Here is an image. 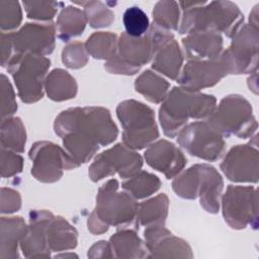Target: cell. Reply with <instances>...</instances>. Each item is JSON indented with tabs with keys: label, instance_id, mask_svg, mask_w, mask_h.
Segmentation results:
<instances>
[{
	"label": "cell",
	"instance_id": "6da1fadb",
	"mask_svg": "<svg viewBox=\"0 0 259 259\" xmlns=\"http://www.w3.org/2000/svg\"><path fill=\"white\" fill-rule=\"evenodd\" d=\"M54 130L78 166L91 160L100 146L111 144L118 135L109 110L101 106L68 108L56 117Z\"/></svg>",
	"mask_w": 259,
	"mask_h": 259
},
{
	"label": "cell",
	"instance_id": "7a4b0ae2",
	"mask_svg": "<svg viewBox=\"0 0 259 259\" xmlns=\"http://www.w3.org/2000/svg\"><path fill=\"white\" fill-rule=\"evenodd\" d=\"M183 11L178 31L180 34L211 31L233 37L244 21L239 7L231 1H180Z\"/></svg>",
	"mask_w": 259,
	"mask_h": 259
},
{
	"label": "cell",
	"instance_id": "3957f363",
	"mask_svg": "<svg viewBox=\"0 0 259 259\" xmlns=\"http://www.w3.org/2000/svg\"><path fill=\"white\" fill-rule=\"evenodd\" d=\"M118 181L110 179L105 182L97 192L96 205L88 218V230L94 235L107 232L110 226L117 229H126L136 223L138 202L126 191H118Z\"/></svg>",
	"mask_w": 259,
	"mask_h": 259
},
{
	"label": "cell",
	"instance_id": "277c9868",
	"mask_svg": "<svg viewBox=\"0 0 259 259\" xmlns=\"http://www.w3.org/2000/svg\"><path fill=\"white\" fill-rule=\"evenodd\" d=\"M217 106L213 95L174 87L168 92L159 109V120L165 136L174 138L189 118L201 119L211 115Z\"/></svg>",
	"mask_w": 259,
	"mask_h": 259
},
{
	"label": "cell",
	"instance_id": "5b68a950",
	"mask_svg": "<svg viewBox=\"0 0 259 259\" xmlns=\"http://www.w3.org/2000/svg\"><path fill=\"white\" fill-rule=\"evenodd\" d=\"M173 37L170 31L154 24H151L148 32L140 37H133L122 32L117 39L114 56L105 62L104 68L111 74L135 75L153 60L163 44Z\"/></svg>",
	"mask_w": 259,
	"mask_h": 259
},
{
	"label": "cell",
	"instance_id": "8992f818",
	"mask_svg": "<svg viewBox=\"0 0 259 259\" xmlns=\"http://www.w3.org/2000/svg\"><path fill=\"white\" fill-rule=\"evenodd\" d=\"M206 121L224 138L248 139L258 127L250 102L238 94L225 96Z\"/></svg>",
	"mask_w": 259,
	"mask_h": 259
},
{
	"label": "cell",
	"instance_id": "52a82bcc",
	"mask_svg": "<svg viewBox=\"0 0 259 259\" xmlns=\"http://www.w3.org/2000/svg\"><path fill=\"white\" fill-rule=\"evenodd\" d=\"M116 114L123 130V145L130 149L142 150L159 138L154 110L143 102L124 100L117 105Z\"/></svg>",
	"mask_w": 259,
	"mask_h": 259
},
{
	"label": "cell",
	"instance_id": "ba28073f",
	"mask_svg": "<svg viewBox=\"0 0 259 259\" xmlns=\"http://www.w3.org/2000/svg\"><path fill=\"white\" fill-rule=\"evenodd\" d=\"M51 61L32 54L14 55L6 65L17 88L18 96L24 103H34L44 96L46 75Z\"/></svg>",
	"mask_w": 259,
	"mask_h": 259
},
{
	"label": "cell",
	"instance_id": "9c48e42d",
	"mask_svg": "<svg viewBox=\"0 0 259 259\" xmlns=\"http://www.w3.org/2000/svg\"><path fill=\"white\" fill-rule=\"evenodd\" d=\"M254 186L229 185L222 196V212L225 222L235 230L248 226L257 229L258 203Z\"/></svg>",
	"mask_w": 259,
	"mask_h": 259
},
{
	"label": "cell",
	"instance_id": "30bf717a",
	"mask_svg": "<svg viewBox=\"0 0 259 259\" xmlns=\"http://www.w3.org/2000/svg\"><path fill=\"white\" fill-rule=\"evenodd\" d=\"M259 29L243 23L232 37L231 46L223 51L221 57L229 74H248L257 70Z\"/></svg>",
	"mask_w": 259,
	"mask_h": 259
},
{
	"label": "cell",
	"instance_id": "8fae6325",
	"mask_svg": "<svg viewBox=\"0 0 259 259\" xmlns=\"http://www.w3.org/2000/svg\"><path fill=\"white\" fill-rule=\"evenodd\" d=\"M177 143L191 156L214 162L226 152L224 137L207 121H194L185 125L177 135Z\"/></svg>",
	"mask_w": 259,
	"mask_h": 259
},
{
	"label": "cell",
	"instance_id": "7c38bea8",
	"mask_svg": "<svg viewBox=\"0 0 259 259\" xmlns=\"http://www.w3.org/2000/svg\"><path fill=\"white\" fill-rule=\"evenodd\" d=\"M143 158L135 150L123 144H116L97 155L89 167V177L93 182L118 174L127 179L141 171Z\"/></svg>",
	"mask_w": 259,
	"mask_h": 259
},
{
	"label": "cell",
	"instance_id": "4fadbf2b",
	"mask_svg": "<svg viewBox=\"0 0 259 259\" xmlns=\"http://www.w3.org/2000/svg\"><path fill=\"white\" fill-rule=\"evenodd\" d=\"M28 156L32 161L31 175L44 183H54L60 180L64 170L78 167L64 149L48 141L34 143Z\"/></svg>",
	"mask_w": 259,
	"mask_h": 259
},
{
	"label": "cell",
	"instance_id": "5bb4252c",
	"mask_svg": "<svg viewBox=\"0 0 259 259\" xmlns=\"http://www.w3.org/2000/svg\"><path fill=\"white\" fill-rule=\"evenodd\" d=\"M13 55L47 56L55 49L56 27L53 23H25L19 30L8 32Z\"/></svg>",
	"mask_w": 259,
	"mask_h": 259
},
{
	"label": "cell",
	"instance_id": "9a60e30c",
	"mask_svg": "<svg viewBox=\"0 0 259 259\" xmlns=\"http://www.w3.org/2000/svg\"><path fill=\"white\" fill-rule=\"evenodd\" d=\"M258 144L237 145L225 156L221 163V170L226 177L239 183H257L258 182V164L259 153Z\"/></svg>",
	"mask_w": 259,
	"mask_h": 259
},
{
	"label": "cell",
	"instance_id": "2e32d148",
	"mask_svg": "<svg viewBox=\"0 0 259 259\" xmlns=\"http://www.w3.org/2000/svg\"><path fill=\"white\" fill-rule=\"evenodd\" d=\"M229 75L227 66L222 57L215 60L188 61L177 78L181 88L199 92V90L212 87L224 77Z\"/></svg>",
	"mask_w": 259,
	"mask_h": 259
},
{
	"label": "cell",
	"instance_id": "e0dca14e",
	"mask_svg": "<svg viewBox=\"0 0 259 259\" xmlns=\"http://www.w3.org/2000/svg\"><path fill=\"white\" fill-rule=\"evenodd\" d=\"M144 237L149 258H192L187 242L173 236L164 226L147 227Z\"/></svg>",
	"mask_w": 259,
	"mask_h": 259
},
{
	"label": "cell",
	"instance_id": "ac0fdd59",
	"mask_svg": "<svg viewBox=\"0 0 259 259\" xmlns=\"http://www.w3.org/2000/svg\"><path fill=\"white\" fill-rule=\"evenodd\" d=\"M146 163L163 173L167 179L177 176L186 165V158L181 150L167 140L151 144L144 154Z\"/></svg>",
	"mask_w": 259,
	"mask_h": 259
},
{
	"label": "cell",
	"instance_id": "d6986e66",
	"mask_svg": "<svg viewBox=\"0 0 259 259\" xmlns=\"http://www.w3.org/2000/svg\"><path fill=\"white\" fill-rule=\"evenodd\" d=\"M54 214L46 209H33L29 212V224L22 240L20 249L26 258L49 257L47 230Z\"/></svg>",
	"mask_w": 259,
	"mask_h": 259
},
{
	"label": "cell",
	"instance_id": "ffe728a7",
	"mask_svg": "<svg viewBox=\"0 0 259 259\" xmlns=\"http://www.w3.org/2000/svg\"><path fill=\"white\" fill-rule=\"evenodd\" d=\"M186 58L191 61L215 60L223 53V36L218 32L203 31L187 34L182 38Z\"/></svg>",
	"mask_w": 259,
	"mask_h": 259
},
{
	"label": "cell",
	"instance_id": "44dd1931",
	"mask_svg": "<svg viewBox=\"0 0 259 259\" xmlns=\"http://www.w3.org/2000/svg\"><path fill=\"white\" fill-rule=\"evenodd\" d=\"M198 194L201 207L209 213H218L224 181L218 170L208 164H198Z\"/></svg>",
	"mask_w": 259,
	"mask_h": 259
},
{
	"label": "cell",
	"instance_id": "7402d4cb",
	"mask_svg": "<svg viewBox=\"0 0 259 259\" xmlns=\"http://www.w3.org/2000/svg\"><path fill=\"white\" fill-rule=\"evenodd\" d=\"M183 64V55L175 38L163 44L152 60V68L166 77L177 80Z\"/></svg>",
	"mask_w": 259,
	"mask_h": 259
},
{
	"label": "cell",
	"instance_id": "603a6c76",
	"mask_svg": "<svg viewBox=\"0 0 259 259\" xmlns=\"http://www.w3.org/2000/svg\"><path fill=\"white\" fill-rule=\"evenodd\" d=\"M109 245L113 257L116 258H144L148 256L146 244L134 230L120 229L110 237Z\"/></svg>",
	"mask_w": 259,
	"mask_h": 259
},
{
	"label": "cell",
	"instance_id": "cb8c5ba5",
	"mask_svg": "<svg viewBox=\"0 0 259 259\" xmlns=\"http://www.w3.org/2000/svg\"><path fill=\"white\" fill-rule=\"evenodd\" d=\"M27 226L21 217L1 218V253L0 258H17V244L25 235Z\"/></svg>",
	"mask_w": 259,
	"mask_h": 259
},
{
	"label": "cell",
	"instance_id": "d4e9b609",
	"mask_svg": "<svg viewBox=\"0 0 259 259\" xmlns=\"http://www.w3.org/2000/svg\"><path fill=\"white\" fill-rule=\"evenodd\" d=\"M47 238L50 250L60 252L77 246L78 233L64 218L54 215L48 226Z\"/></svg>",
	"mask_w": 259,
	"mask_h": 259
},
{
	"label": "cell",
	"instance_id": "484cf974",
	"mask_svg": "<svg viewBox=\"0 0 259 259\" xmlns=\"http://www.w3.org/2000/svg\"><path fill=\"white\" fill-rule=\"evenodd\" d=\"M169 207V199L165 193H160L153 198L138 203L136 223L137 226H164Z\"/></svg>",
	"mask_w": 259,
	"mask_h": 259
},
{
	"label": "cell",
	"instance_id": "4316f807",
	"mask_svg": "<svg viewBox=\"0 0 259 259\" xmlns=\"http://www.w3.org/2000/svg\"><path fill=\"white\" fill-rule=\"evenodd\" d=\"M78 86L74 77L63 69H54L45 81L46 93L54 101H65L74 98Z\"/></svg>",
	"mask_w": 259,
	"mask_h": 259
},
{
	"label": "cell",
	"instance_id": "83f0119b",
	"mask_svg": "<svg viewBox=\"0 0 259 259\" xmlns=\"http://www.w3.org/2000/svg\"><path fill=\"white\" fill-rule=\"evenodd\" d=\"M87 23L84 11L75 6H67L62 9L57 19L58 37L62 41L79 36L83 33Z\"/></svg>",
	"mask_w": 259,
	"mask_h": 259
},
{
	"label": "cell",
	"instance_id": "f1b7e54d",
	"mask_svg": "<svg viewBox=\"0 0 259 259\" xmlns=\"http://www.w3.org/2000/svg\"><path fill=\"white\" fill-rule=\"evenodd\" d=\"M169 82L151 70L143 72L135 81L136 91L152 103L163 102L169 92Z\"/></svg>",
	"mask_w": 259,
	"mask_h": 259
},
{
	"label": "cell",
	"instance_id": "f546056e",
	"mask_svg": "<svg viewBox=\"0 0 259 259\" xmlns=\"http://www.w3.org/2000/svg\"><path fill=\"white\" fill-rule=\"evenodd\" d=\"M161 185V180L156 175L141 170L123 181L121 187L135 199H143L158 191Z\"/></svg>",
	"mask_w": 259,
	"mask_h": 259
},
{
	"label": "cell",
	"instance_id": "4dcf8cb0",
	"mask_svg": "<svg viewBox=\"0 0 259 259\" xmlns=\"http://www.w3.org/2000/svg\"><path fill=\"white\" fill-rule=\"evenodd\" d=\"M26 143L25 127L19 117H7L1 122L2 148L22 153Z\"/></svg>",
	"mask_w": 259,
	"mask_h": 259
},
{
	"label": "cell",
	"instance_id": "1f68e13d",
	"mask_svg": "<svg viewBox=\"0 0 259 259\" xmlns=\"http://www.w3.org/2000/svg\"><path fill=\"white\" fill-rule=\"evenodd\" d=\"M117 36L109 31H97L92 33L85 42V48L91 57L97 60L108 61L116 52Z\"/></svg>",
	"mask_w": 259,
	"mask_h": 259
},
{
	"label": "cell",
	"instance_id": "d6a6232c",
	"mask_svg": "<svg viewBox=\"0 0 259 259\" xmlns=\"http://www.w3.org/2000/svg\"><path fill=\"white\" fill-rule=\"evenodd\" d=\"M153 24L164 30H178L180 7L176 1L162 0L156 3L153 12Z\"/></svg>",
	"mask_w": 259,
	"mask_h": 259
},
{
	"label": "cell",
	"instance_id": "836d02e7",
	"mask_svg": "<svg viewBox=\"0 0 259 259\" xmlns=\"http://www.w3.org/2000/svg\"><path fill=\"white\" fill-rule=\"evenodd\" d=\"M199 170L198 164L181 171L172 182V189L181 198L195 199L198 194Z\"/></svg>",
	"mask_w": 259,
	"mask_h": 259
},
{
	"label": "cell",
	"instance_id": "e575fe53",
	"mask_svg": "<svg viewBox=\"0 0 259 259\" xmlns=\"http://www.w3.org/2000/svg\"><path fill=\"white\" fill-rule=\"evenodd\" d=\"M83 6L87 22L92 28H101L109 26L114 21V13L101 1L75 2Z\"/></svg>",
	"mask_w": 259,
	"mask_h": 259
},
{
	"label": "cell",
	"instance_id": "d590c367",
	"mask_svg": "<svg viewBox=\"0 0 259 259\" xmlns=\"http://www.w3.org/2000/svg\"><path fill=\"white\" fill-rule=\"evenodd\" d=\"M125 33L133 37L145 35L150 28V21L147 14L138 6L128 7L122 17Z\"/></svg>",
	"mask_w": 259,
	"mask_h": 259
},
{
	"label": "cell",
	"instance_id": "8d00e7d4",
	"mask_svg": "<svg viewBox=\"0 0 259 259\" xmlns=\"http://www.w3.org/2000/svg\"><path fill=\"white\" fill-rule=\"evenodd\" d=\"M22 5L24 6L28 18L50 21L55 17L58 9L63 3L56 1H23Z\"/></svg>",
	"mask_w": 259,
	"mask_h": 259
},
{
	"label": "cell",
	"instance_id": "74e56055",
	"mask_svg": "<svg viewBox=\"0 0 259 259\" xmlns=\"http://www.w3.org/2000/svg\"><path fill=\"white\" fill-rule=\"evenodd\" d=\"M22 20V11L17 1H0V27L2 32L17 28Z\"/></svg>",
	"mask_w": 259,
	"mask_h": 259
},
{
	"label": "cell",
	"instance_id": "f35d334b",
	"mask_svg": "<svg viewBox=\"0 0 259 259\" xmlns=\"http://www.w3.org/2000/svg\"><path fill=\"white\" fill-rule=\"evenodd\" d=\"M62 62L70 69H80L88 62V53L85 44L74 41L67 45L62 52Z\"/></svg>",
	"mask_w": 259,
	"mask_h": 259
},
{
	"label": "cell",
	"instance_id": "ab89813d",
	"mask_svg": "<svg viewBox=\"0 0 259 259\" xmlns=\"http://www.w3.org/2000/svg\"><path fill=\"white\" fill-rule=\"evenodd\" d=\"M1 176L3 178L12 177L22 171L23 159L14 151L1 148Z\"/></svg>",
	"mask_w": 259,
	"mask_h": 259
},
{
	"label": "cell",
	"instance_id": "60d3db41",
	"mask_svg": "<svg viewBox=\"0 0 259 259\" xmlns=\"http://www.w3.org/2000/svg\"><path fill=\"white\" fill-rule=\"evenodd\" d=\"M17 110L15 94L7 77L1 75V116L2 119L11 117Z\"/></svg>",
	"mask_w": 259,
	"mask_h": 259
},
{
	"label": "cell",
	"instance_id": "b9f144b4",
	"mask_svg": "<svg viewBox=\"0 0 259 259\" xmlns=\"http://www.w3.org/2000/svg\"><path fill=\"white\" fill-rule=\"evenodd\" d=\"M21 205V197L19 192L11 188L3 187L1 189V212L12 213L17 211Z\"/></svg>",
	"mask_w": 259,
	"mask_h": 259
},
{
	"label": "cell",
	"instance_id": "7bdbcfd3",
	"mask_svg": "<svg viewBox=\"0 0 259 259\" xmlns=\"http://www.w3.org/2000/svg\"><path fill=\"white\" fill-rule=\"evenodd\" d=\"M88 257L90 258H99V257H113L111 247L109 245V242L105 241H99L96 242L88 252Z\"/></svg>",
	"mask_w": 259,
	"mask_h": 259
},
{
	"label": "cell",
	"instance_id": "ee69618b",
	"mask_svg": "<svg viewBox=\"0 0 259 259\" xmlns=\"http://www.w3.org/2000/svg\"><path fill=\"white\" fill-rule=\"evenodd\" d=\"M249 24L258 28V5H256L253 10L250 12Z\"/></svg>",
	"mask_w": 259,
	"mask_h": 259
}]
</instances>
